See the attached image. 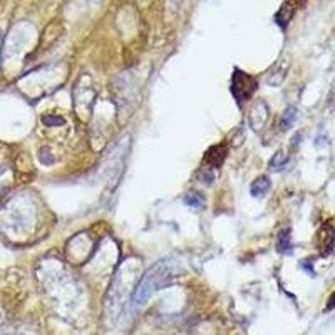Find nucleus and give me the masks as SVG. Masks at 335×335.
<instances>
[{
  "label": "nucleus",
  "instance_id": "obj_3",
  "mask_svg": "<svg viewBox=\"0 0 335 335\" xmlns=\"http://www.w3.org/2000/svg\"><path fill=\"white\" fill-rule=\"evenodd\" d=\"M315 247L322 257H327L332 253L335 247V228L332 224H324L315 236Z\"/></svg>",
  "mask_w": 335,
  "mask_h": 335
},
{
  "label": "nucleus",
  "instance_id": "obj_7",
  "mask_svg": "<svg viewBox=\"0 0 335 335\" xmlns=\"http://www.w3.org/2000/svg\"><path fill=\"white\" fill-rule=\"evenodd\" d=\"M287 72H288V62L287 61L280 62V64L275 66V69L270 72V75H268V79H266V82H268L270 86H273V87L280 86V84L285 80Z\"/></svg>",
  "mask_w": 335,
  "mask_h": 335
},
{
  "label": "nucleus",
  "instance_id": "obj_2",
  "mask_svg": "<svg viewBox=\"0 0 335 335\" xmlns=\"http://www.w3.org/2000/svg\"><path fill=\"white\" fill-rule=\"evenodd\" d=\"M257 87H258V82L253 75H250L240 69L235 71L231 79V94L240 106L250 101V97L255 94Z\"/></svg>",
  "mask_w": 335,
  "mask_h": 335
},
{
  "label": "nucleus",
  "instance_id": "obj_5",
  "mask_svg": "<svg viewBox=\"0 0 335 335\" xmlns=\"http://www.w3.org/2000/svg\"><path fill=\"white\" fill-rule=\"evenodd\" d=\"M226 154H228V146L224 143H220V144L211 146L210 149L206 151L205 159L203 161H205V164L210 169H215V168H220L224 163Z\"/></svg>",
  "mask_w": 335,
  "mask_h": 335
},
{
  "label": "nucleus",
  "instance_id": "obj_4",
  "mask_svg": "<svg viewBox=\"0 0 335 335\" xmlns=\"http://www.w3.org/2000/svg\"><path fill=\"white\" fill-rule=\"evenodd\" d=\"M266 117H268V106H266L263 101H257V103L252 106L248 114L250 128L253 131H260L261 126L266 122Z\"/></svg>",
  "mask_w": 335,
  "mask_h": 335
},
{
  "label": "nucleus",
  "instance_id": "obj_6",
  "mask_svg": "<svg viewBox=\"0 0 335 335\" xmlns=\"http://www.w3.org/2000/svg\"><path fill=\"white\" fill-rule=\"evenodd\" d=\"M271 188V181L268 176H258L252 185H250V194L253 198H260L270 191Z\"/></svg>",
  "mask_w": 335,
  "mask_h": 335
},
{
  "label": "nucleus",
  "instance_id": "obj_13",
  "mask_svg": "<svg viewBox=\"0 0 335 335\" xmlns=\"http://www.w3.org/2000/svg\"><path fill=\"white\" fill-rule=\"evenodd\" d=\"M42 122H44L45 126H49V128H52V126L64 124V119L59 116H54V114H44V116H42Z\"/></svg>",
  "mask_w": 335,
  "mask_h": 335
},
{
  "label": "nucleus",
  "instance_id": "obj_11",
  "mask_svg": "<svg viewBox=\"0 0 335 335\" xmlns=\"http://www.w3.org/2000/svg\"><path fill=\"white\" fill-rule=\"evenodd\" d=\"M288 163V154L283 149L277 151L273 154V158L270 159V169H273V171H280L285 164Z\"/></svg>",
  "mask_w": 335,
  "mask_h": 335
},
{
  "label": "nucleus",
  "instance_id": "obj_12",
  "mask_svg": "<svg viewBox=\"0 0 335 335\" xmlns=\"http://www.w3.org/2000/svg\"><path fill=\"white\" fill-rule=\"evenodd\" d=\"M185 203L191 208H203L205 206V200H203V196L198 193H188L185 196Z\"/></svg>",
  "mask_w": 335,
  "mask_h": 335
},
{
  "label": "nucleus",
  "instance_id": "obj_14",
  "mask_svg": "<svg viewBox=\"0 0 335 335\" xmlns=\"http://www.w3.org/2000/svg\"><path fill=\"white\" fill-rule=\"evenodd\" d=\"M39 159L44 164H52L54 163V156L50 154V151L47 149V148H42V149L39 151Z\"/></svg>",
  "mask_w": 335,
  "mask_h": 335
},
{
  "label": "nucleus",
  "instance_id": "obj_8",
  "mask_svg": "<svg viewBox=\"0 0 335 335\" xmlns=\"http://www.w3.org/2000/svg\"><path fill=\"white\" fill-rule=\"evenodd\" d=\"M290 228H285V230H282L278 233L277 236V250L280 253H292V235H290Z\"/></svg>",
  "mask_w": 335,
  "mask_h": 335
},
{
  "label": "nucleus",
  "instance_id": "obj_9",
  "mask_svg": "<svg viewBox=\"0 0 335 335\" xmlns=\"http://www.w3.org/2000/svg\"><path fill=\"white\" fill-rule=\"evenodd\" d=\"M294 12H295V3H283L282 8L278 10V14H277V24L278 25H282V27H287V24L290 22V19L294 17Z\"/></svg>",
  "mask_w": 335,
  "mask_h": 335
},
{
  "label": "nucleus",
  "instance_id": "obj_10",
  "mask_svg": "<svg viewBox=\"0 0 335 335\" xmlns=\"http://www.w3.org/2000/svg\"><path fill=\"white\" fill-rule=\"evenodd\" d=\"M297 116H298V112H297V109L294 108V106L287 108L285 112L282 114V121H280V126H282V129L287 131L288 128H292V126H294V122L297 121Z\"/></svg>",
  "mask_w": 335,
  "mask_h": 335
},
{
  "label": "nucleus",
  "instance_id": "obj_1",
  "mask_svg": "<svg viewBox=\"0 0 335 335\" xmlns=\"http://www.w3.org/2000/svg\"><path fill=\"white\" fill-rule=\"evenodd\" d=\"M175 278V270L168 260H161L156 265H152L149 270L144 273L141 282L138 283L133 297L134 305H141L152 295V292L163 290L164 287L171 285Z\"/></svg>",
  "mask_w": 335,
  "mask_h": 335
},
{
  "label": "nucleus",
  "instance_id": "obj_17",
  "mask_svg": "<svg viewBox=\"0 0 335 335\" xmlns=\"http://www.w3.org/2000/svg\"><path fill=\"white\" fill-rule=\"evenodd\" d=\"M0 44H2V37H0Z\"/></svg>",
  "mask_w": 335,
  "mask_h": 335
},
{
  "label": "nucleus",
  "instance_id": "obj_16",
  "mask_svg": "<svg viewBox=\"0 0 335 335\" xmlns=\"http://www.w3.org/2000/svg\"><path fill=\"white\" fill-rule=\"evenodd\" d=\"M335 307V294L329 298V303H327V310H330V308Z\"/></svg>",
  "mask_w": 335,
  "mask_h": 335
},
{
  "label": "nucleus",
  "instance_id": "obj_15",
  "mask_svg": "<svg viewBox=\"0 0 335 335\" xmlns=\"http://www.w3.org/2000/svg\"><path fill=\"white\" fill-rule=\"evenodd\" d=\"M203 181H205L206 185H211V183H213V175L210 173V168H206L205 175H203Z\"/></svg>",
  "mask_w": 335,
  "mask_h": 335
}]
</instances>
